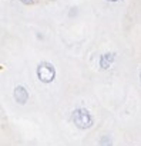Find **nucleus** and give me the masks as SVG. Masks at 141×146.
I'll list each match as a JSON object with an SVG mask.
<instances>
[{"mask_svg": "<svg viewBox=\"0 0 141 146\" xmlns=\"http://www.w3.org/2000/svg\"><path fill=\"white\" fill-rule=\"evenodd\" d=\"M37 78L43 82V83H50L54 80L56 78V69L51 63L49 62H41L37 66Z\"/></svg>", "mask_w": 141, "mask_h": 146, "instance_id": "f257e3e1", "label": "nucleus"}, {"mask_svg": "<svg viewBox=\"0 0 141 146\" xmlns=\"http://www.w3.org/2000/svg\"><path fill=\"white\" fill-rule=\"evenodd\" d=\"M73 122L80 129H89L93 125V117L86 109H76L73 112Z\"/></svg>", "mask_w": 141, "mask_h": 146, "instance_id": "f03ea898", "label": "nucleus"}, {"mask_svg": "<svg viewBox=\"0 0 141 146\" xmlns=\"http://www.w3.org/2000/svg\"><path fill=\"white\" fill-rule=\"evenodd\" d=\"M13 96H14V100L19 105H24L27 102V99H29V93H27L24 86H16V89L13 92Z\"/></svg>", "mask_w": 141, "mask_h": 146, "instance_id": "7ed1b4c3", "label": "nucleus"}, {"mask_svg": "<svg viewBox=\"0 0 141 146\" xmlns=\"http://www.w3.org/2000/svg\"><path fill=\"white\" fill-rule=\"evenodd\" d=\"M114 57H115L114 53H106V54H103L101 59H100V66L103 69H108L111 66V63L114 62Z\"/></svg>", "mask_w": 141, "mask_h": 146, "instance_id": "20e7f679", "label": "nucleus"}, {"mask_svg": "<svg viewBox=\"0 0 141 146\" xmlns=\"http://www.w3.org/2000/svg\"><path fill=\"white\" fill-rule=\"evenodd\" d=\"M20 2H22V3H24V5H31V3L34 2V0H20Z\"/></svg>", "mask_w": 141, "mask_h": 146, "instance_id": "39448f33", "label": "nucleus"}, {"mask_svg": "<svg viewBox=\"0 0 141 146\" xmlns=\"http://www.w3.org/2000/svg\"><path fill=\"white\" fill-rule=\"evenodd\" d=\"M108 2H118V0H108Z\"/></svg>", "mask_w": 141, "mask_h": 146, "instance_id": "423d86ee", "label": "nucleus"}]
</instances>
